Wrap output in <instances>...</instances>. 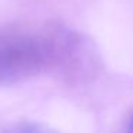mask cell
I'll list each match as a JSON object with an SVG mask.
<instances>
[{"label": "cell", "instance_id": "7a4b0ae2", "mask_svg": "<svg viewBox=\"0 0 133 133\" xmlns=\"http://www.w3.org/2000/svg\"><path fill=\"white\" fill-rule=\"evenodd\" d=\"M0 133H59L57 130L36 122H17L4 127Z\"/></svg>", "mask_w": 133, "mask_h": 133}, {"label": "cell", "instance_id": "3957f363", "mask_svg": "<svg viewBox=\"0 0 133 133\" xmlns=\"http://www.w3.org/2000/svg\"><path fill=\"white\" fill-rule=\"evenodd\" d=\"M120 133H133V110L129 113V116L126 117Z\"/></svg>", "mask_w": 133, "mask_h": 133}, {"label": "cell", "instance_id": "6da1fadb", "mask_svg": "<svg viewBox=\"0 0 133 133\" xmlns=\"http://www.w3.org/2000/svg\"><path fill=\"white\" fill-rule=\"evenodd\" d=\"M49 44L42 37L19 32H0V82L35 73L46 63Z\"/></svg>", "mask_w": 133, "mask_h": 133}]
</instances>
